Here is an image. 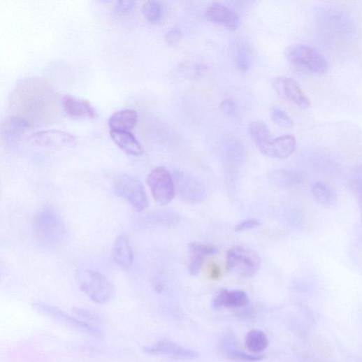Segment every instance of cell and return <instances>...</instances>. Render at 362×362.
I'll use <instances>...</instances> for the list:
<instances>
[{
    "label": "cell",
    "instance_id": "cell-19",
    "mask_svg": "<svg viewBox=\"0 0 362 362\" xmlns=\"http://www.w3.org/2000/svg\"><path fill=\"white\" fill-rule=\"evenodd\" d=\"M189 261L188 270L193 276H196L201 272L205 259L207 256L214 255L217 253L216 247L193 242L189 245Z\"/></svg>",
    "mask_w": 362,
    "mask_h": 362
},
{
    "label": "cell",
    "instance_id": "cell-32",
    "mask_svg": "<svg viewBox=\"0 0 362 362\" xmlns=\"http://www.w3.org/2000/svg\"><path fill=\"white\" fill-rule=\"evenodd\" d=\"M182 32L180 29L173 28L167 32L166 41L170 46H176L182 38Z\"/></svg>",
    "mask_w": 362,
    "mask_h": 362
},
{
    "label": "cell",
    "instance_id": "cell-8",
    "mask_svg": "<svg viewBox=\"0 0 362 362\" xmlns=\"http://www.w3.org/2000/svg\"><path fill=\"white\" fill-rule=\"evenodd\" d=\"M175 184L181 198L190 205H198L206 198V189L201 181L184 172L175 173Z\"/></svg>",
    "mask_w": 362,
    "mask_h": 362
},
{
    "label": "cell",
    "instance_id": "cell-4",
    "mask_svg": "<svg viewBox=\"0 0 362 362\" xmlns=\"http://www.w3.org/2000/svg\"><path fill=\"white\" fill-rule=\"evenodd\" d=\"M285 57L294 66L312 74L321 75L328 70V63L324 55L307 45L289 47L285 50Z\"/></svg>",
    "mask_w": 362,
    "mask_h": 362
},
{
    "label": "cell",
    "instance_id": "cell-26",
    "mask_svg": "<svg viewBox=\"0 0 362 362\" xmlns=\"http://www.w3.org/2000/svg\"><path fill=\"white\" fill-rule=\"evenodd\" d=\"M143 13L146 20L151 24L161 22L164 17V9L159 1H147L143 6Z\"/></svg>",
    "mask_w": 362,
    "mask_h": 362
},
{
    "label": "cell",
    "instance_id": "cell-29",
    "mask_svg": "<svg viewBox=\"0 0 362 362\" xmlns=\"http://www.w3.org/2000/svg\"><path fill=\"white\" fill-rule=\"evenodd\" d=\"M229 358L238 362H256L263 359V356L252 355L239 350H231L228 353Z\"/></svg>",
    "mask_w": 362,
    "mask_h": 362
},
{
    "label": "cell",
    "instance_id": "cell-23",
    "mask_svg": "<svg viewBox=\"0 0 362 362\" xmlns=\"http://www.w3.org/2000/svg\"><path fill=\"white\" fill-rule=\"evenodd\" d=\"M312 192L317 202L323 206H331L337 201L333 189L323 181H316L312 185Z\"/></svg>",
    "mask_w": 362,
    "mask_h": 362
},
{
    "label": "cell",
    "instance_id": "cell-6",
    "mask_svg": "<svg viewBox=\"0 0 362 362\" xmlns=\"http://www.w3.org/2000/svg\"><path fill=\"white\" fill-rule=\"evenodd\" d=\"M114 189L120 197L138 212H143L147 208L145 189L139 179L128 174L120 175L115 181Z\"/></svg>",
    "mask_w": 362,
    "mask_h": 362
},
{
    "label": "cell",
    "instance_id": "cell-15",
    "mask_svg": "<svg viewBox=\"0 0 362 362\" xmlns=\"http://www.w3.org/2000/svg\"><path fill=\"white\" fill-rule=\"evenodd\" d=\"M296 148V138L291 135H285L272 139L260 152L266 156L283 159L291 156Z\"/></svg>",
    "mask_w": 362,
    "mask_h": 362
},
{
    "label": "cell",
    "instance_id": "cell-13",
    "mask_svg": "<svg viewBox=\"0 0 362 362\" xmlns=\"http://www.w3.org/2000/svg\"><path fill=\"white\" fill-rule=\"evenodd\" d=\"M206 19L212 23L220 25L234 31L240 26L239 16L219 3L212 4L205 11Z\"/></svg>",
    "mask_w": 362,
    "mask_h": 362
},
{
    "label": "cell",
    "instance_id": "cell-14",
    "mask_svg": "<svg viewBox=\"0 0 362 362\" xmlns=\"http://www.w3.org/2000/svg\"><path fill=\"white\" fill-rule=\"evenodd\" d=\"M31 128L26 120L12 115L7 117L2 124V139L7 144H13L22 140Z\"/></svg>",
    "mask_w": 362,
    "mask_h": 362
},
{
    "label": "cell",
    "instance_id": "cell-12",
    "mask_svg": "<svg viewBox=\"0 0 362 362\" xmlns=\"http://www.w3.org/2000/svg\"><path fill=\"white\" fill-rule=\"evenodd\" d=\"M144 352L152 355L167 356L187 360L194 359L199 356V353L196 351L184 348L168 340L147 346L144 348Z\"/></svg>",
    "mask_w": 362,
    "mask_h": 362
},
{
    "label": "cell",
    "instance_id": "cell-25",
    "mask_svg": "<svg viewBox=\"0 0 362 362\" xmlns=\"http://www.w3.org/2000/svg\"><path fill=\"white\" fill-rule=\"evenodd\" d=\"M236 64L239 71L247 72L252 66V52L250 47L244 43H240L236 52Z\"/></svg>",
    "mask_w": 362,
    "mask_h": 362
},
{
    "label": "cell",
    "instance_id": "cell-34",
    "mask_svg": "<svg viewBox=\"0 0 362 362\" xmlns=\"http://www.w3.org/2000/svg\"><path fill=\"white\" fill-rule=\"evenodd\" d=\"M261 224L260 222L255 219H249L239 222L235 226V231L236 232L244 231L246 230L252 229L259 226Z\"/></svg>",
    "mask_w": 362,
    "mask_h": 362
},
{
    "label": "cell",
    "instance_id": "cell-35",
    "mask_svg": "<svg viewBox=\"0 0 362 362\" xmlns=\"http://www.w3.org/2000/svg\"><path fill=\"white\" fill-rule=\"evenodd\" d=\"M358 192V203L360 209L361 218L362 221V186L357 190Z\"/></svg>",
    "mask_w": 362,
    "mask_h": 362
},
{
    "label": "cell",
    "instance_id": "cell-33",
    "mask_svg": "<svg viewBox=\"0 0 362 362\" xmlns=\"http://www.w3.org/2000/svg\"><path fill=\"white\" fill-rule=\"evenodd\" d=\"M237 108L236 102L231 99L224 100L219 106L222 113L229 116L234 115L236 113Z\"/></svg>",
    "mask_w": 362,
    "mask_h": 362
},
{
    "label": "cell",
    "instance_id": "cell-5",
    "mask_svg": "<svg viewBox=\"0 0 362 362\" xmlns=\"http://www.w3.org/2000/svg\"><path fill=\"white\" fill-rule=\"evenodd\" d=\"M260 257L253 251L240 247L228 252L227 270L238 277L249 278L255 275L261 268Z\"/></svg>",
    "mask_w": 362,
    "mask_h": 362
},
{
    "label": "cell",
    "instance_id": "cell-7",
    "mask_svg": "<svg viewBox=\"0 0 362 362\" xmlns=\"http://www.w3.org/2000/svg\"><path fill=\"white\" fill-rule=\"evenodd\" d=\"M147 184L155 201L161 205L171 203L175 196L173 178L163 166L153 169L147 177Z\"/></svg>",
    "mask_w": 362,
    "mask_h": 362
},
{
    "label": "cell",
    "instance_id": "cell-22",
    "mask_svg": "<svg viewBox=\"0 0 362 362\" xmlns=\"http://www.w3.org/2000/svg\"><path fill=\"white\" fill-rule=\"evenodd\" d=\"M250 138L261 151L271 140V133L267 124L263 122H254L248 129Z\"/></svg>",
    "mask_w": 362,
    "mask_h": 362
},
{
    "label": "cell",
    "instance_id": "cell-3",
    "mask_svg": "<svg viewBox=\"0 0 362 362\" xmlns=\"http://www.w3.org/2000/svg\"><path fill=\"white\" fill-rule=\"evenodd\" d=\"M77 280L82 291L94 303L103 305L110 303L115 294L113 284L100 273L91 269L78 270Z\"/></svg>",
    "mask_w": 362,
    "mask_h": 362
},
{
    "label": "cell",
    "instance_id": "cell-11",
    "mask_svg": "<svg viewBox=\"0 0 362 362\" xmlns=\"http://www.w3.org/2000/svg\"><path fill=\"white\" fill-rule=\"evenodd\" d=\"M273 85L280 96L290 101L298 107L305 109L310 106V99L293 79L280 78L275 80Z\"/></svg>",
    "mask_w": 362,
    "mask_h": 362
},
{
    "label": "cell",
    "instance_id": "cell-21",
    "mask_svg": "<svg viewBox=\"0 0 362 362\" xmlns=\"http://www.w3.org/2000/svg\"><path fill=\"white\" fill-rule=\"evenodd\" d=\"M110 136L114 143L125 152L136 157L143 154V146L131 132L110 131Z\"/></svg>",
    "mask_w": 362,
    "mask_h": 362
},
{
    "label": "cell",
    "instance_id": "cell-18",
    "mask_svg": "<svg viewBox=\"0 0 362 362\" xmlns=\"http://www.w3.org/2000/svg\"><path fill=\"white\" fill-rule=\"evenodd\" d=\"M249 301L247 294L241 290L221 291L213 299L214 308H242L247 305Z\"/></svg>",
    "mask_w": 362,
    "mask_h": 362
},
{
    "label": "cell",
    "instance_id": "cell-20",
    "mask_svg": "<svg viewBox=\"0 0 362 362\" xmlns=\"http://www.w3.org/2000/svg\"><path fill=\"white\" fill-rule=\"evenodd\" d=\"M138 122V113L133 109L126 108L114 113L108 120V126L111 131L130 132L136 127Z\"/></svg>",
    "mask_w": 362,
    "mask_h": 362
},
{
    "label": "cell",
    "instance_id": "cell-9",
    "mask_svg": "<svg viewBox=\"0 0 362 362\" xmlns=\"http://www.w3.org/2000/svg\"><path fill=\"white\" fill-rule=\"evenodd\" d=\"M29 141L35 146L54 150L73 148L78 145L75 136L56 130L38 131L30 136Z\"/></svg>",
    "mask_w": 362,
    "mask_h": 362
},
{
    "label": "cell",
    "instance_id": "cell-30",
    "mask_svg": "<svg viewBox=\"0 0 362 362\" xmlns=\"http://www.w3.org/2000/svg\"><path fill=\"white\" fill-rule=\"evenodd\" d=\"M74 313L80 317V320L89 323H97L99 321V317L92 311L85 309H74Z\"/></svg>",
    "mask_w": 362,
    "mask_h": 362
},
{
    "label": "cell",
    "instance_id": "cell-1",
    "mask_svg": "<svg viewBox=\"0 0 362 362\" xmlns=\"http://www.w3.org/2000/svg\"><path fill=\"white\" fill-rule=\"evenodd\" d=\"M10 107L13 115L26 120L32 127L50 125L59 114L56 94L51 85L41 78L19 82L10 97Z\"/></svg>",
    "mask_w": 362,
    "mask_h": 362
},
{
    "label": "cell",
    "instance_id": "cell-24",
    "mask_svg": "<svg viewBox=\"0 0 362 362\" xmlns=\"http://www.w3.org/2000/svg\"><path fill=\"white\" fill-rule=\"evenodd\" d=\"M245 344L250 352L259 354L267 349L269 342L263 331L254 329L247 333Z\"/></svg>",
    "mask_w": 362,
    "mask_h": 362
},
{
    "label": "cell",
    "instance_id": "cell-10",
    "mask_svg": "<svg viewBox=\"0 0 362 362\" xmlns=\"http://www.w3.org/2000/svg\"><path fill=\"white\" fill-rule=\"evenodd\" d=\"M33 307L43 315L48 317L57 322L62 323L67 326L95 336L101 335V331L93 325L74 318L55 307L43 303H36L33 305Z\"/></svg>",
    "mask_w": 362,
    "mask_h": 362
},
{
    "label": "cell",
    "instance_id": "cell-2",
    "mask_svg": "<svg viewBox=\"0 0 362 362\" xmlns=\"http://www.w3.org/2000/svg\"><path fill=\"white\" fill-rule=\"evenodd\" d=\"M34 232L41 245L52 248L61 244L66 235V229L63 219L55 211L44 209L35 217Z\"/></svg>",
    "mask_w": 362,
    "mask_h": 362
},
{
    "label": "cell",
    "instance_id": "cell-17",
    "mask_svg": "<svg viewBox=\"0 0 362 362\" xmlns=\"http://www.w3.org/2000/svg\"><path fill=\"white\" fill-rule=\"evenodd\" d=\"M112 254L115 263L120 268L127 269L132 266L134 252L126 234H120L117 237L113 246Z\"/></svg>",
    "mask_w": 362,
    "mask_h": 362
},
{
    "label": "cell",
    "instance_id": "cell-16",
    "mask_svg": "<svg viewBox=\"0 0 362 362\" xmlns=\"http://www.w3.org/2000/svg\"><path fill=\"white\" fill-rule=\"evenodd\" d=\"M62 106L66 113L73 118H90L96 116V111L87 100L66 95L62 99Z\"/></svg>",
    "mask_w": 362,
    "mask_h": 362
},
{
    "label": "cell",
    "instance_id": "cell-31",
    "mask_svg": "<svg viewBox=\"0 0 362 362\" xmlns=\"http://www.w3.org/2000/svg\"><path fill=\"white\" fill-rule=\"evenodd\" d=\"M136 1L133 0H122V1H117L114 6V10L116 13L120 15H125L131 12L136 7Z\"/></svg>",
    "mask_w": 362,
    "mask_h": 362
},
{
    "label": "cell",
    "instance_id": "cell-27",
    "mask_svg": "<svg viewBox=\"0 0 362 362\" xmlns=\"http://www.w3.org/2000/svg\"><path fill=\"white\" fill-rule=\"evenodd\" d=\"M270 115L273 122L278 126L286 129L293 126L291 118L282 110L273 107L270 108Z\"/></svg>",
    "mask_w": 362,
    "mask_h": 362
},
{
    "label": "cell",
    "instance_id": "cell-28",
    "mask_svg": "<svg viewBox=\"0 0 362 362\" xmlns=\"http://www.w3.org/2000/svg\"><path fill=\"white\" fill-rule=\"evenodd\" d=\"M181 73L189 79H201L205 75L207 67L201 64H185L180 68Z\"/></svg>",
    "mask_w": 362,
    "mask_h": 362
}]
</instances>
